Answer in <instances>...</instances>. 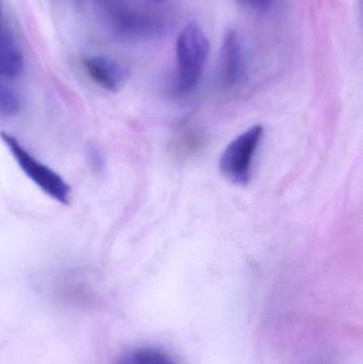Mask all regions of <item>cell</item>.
Here are the masks:
<instances>
[{"mask_svg":"<svg viewBox=\"0 0 363 364\" xmlns=\"http://www.w3.org/2000/svg\"><path fill=\"white\" fill-rule=\"evenodd\" d=\"M209 49L208 38L197 23H188L181 30L176 43L178 93H190L197 87L206 66Z\"/></svg>","mask_w":363,"mask_h":364,"instance_id":"1","label":"cell"},{"mask_svg":"<svg viewBox=\"0 0 363 364\" xmlns=\"http://www.w3.org/2000/svg\"><path fill=\"white\" fill-rule=\"evenodd\" d=\"M0 139L23 174L40 191L62 205L70 201V186L55 171L36 159L29 151L11 134L1 132Z\"/></svg>","mask_w":363,"mask_h":364,"instance_id":"2","label":"cell"},{"mask_svg":"<svg viewBox=\"0 0 363 364\" xmlns=\"http://www.w3.org/2000/svg\"><path fill=\"white\" fill-rule=\"evenodd\" d=\"M262 125L251 126L230 142L220 159V172L232 183L245 186L251 182L256 151L264 138Z\"/></svg>","mask_w":363,"mask_h":364,"instance_id":"3","label":"cell"},{"mask_svg":"<svg viewBox=\"0 0 363 364\" xmlns=\"http://www.w3.org/2000/svg\"><path fill=\"white\" fill-rule=\"evenodd\" d=\"M115 33L126 38H142L159 31V21L136 10L125 0H96Z\"/></svg>","mask_w":363,"mask_h":364,"instance_id":"4","label":"cell"},{"mask_svg":"<svg viewBox=\"0 0 363 364\" xmlns=\"http://www.w3.org/2000/svg\"><path fill=\"white\" fill-rule=\"evenodd\" d=\"M83 66L90 78L106 91H121L128 79L129 72L125 66L104 55H87L82 59Z\"/></svg>","mask_w":363,"mask_h":364,"instance_id":"5","label":"cell"},{"mask_svg":"<svg viewBox=\"0 0 363 364\" xmlns=\"http://www.w3.org/2000/svg\"><path fill=\"white\" fill-rule=\"evenodd\" d=\"M245 61L240 38L229 29L224 36L221 55V76L226 87H234L244 78Z\"/></svg>","mask_w":363,"mask_h":364,"instance_id":"6","label":"cell"},{"mask_svg":"<svg viewBox=\"0 0 363 364\" xmlns=\"http://www.w3.org/2000/svg\"><path fill=\"white\" fill-rule=\"evenodd\" d=\"M23 70V57L11 32L2 23L0 11V80H14Z\"/></svg>","mask_w":363,"mask_h":364,"instance_id":"7","label":"cell"},{"mask_svg":"<svg viewBox=\"0 0 363 364\" xmlns=\"http://www.w3.org/2000/svg\"><path fill=\"white\" fill-rule=\"evenodd\" d=\"M121 364H176L168 355L153 348H143L130 353L121 359Z\"/></svg>","mask_w":363,"mask_h":364,"instance_id":"8","label":"cell"},{"mask_svg":"<svg viewBox=\"0 0 363 364\" xmlns=\"http://www.w3.org/2000/svg\"><path fill=\"white\" fill-rule=\"evenodd\" d=\"M21 102L16 92L6 81H0V115L13 117L19 111Z\"/></svg>","mask_w":363,"mask_h":364,"instance_id":"9","label":"cell"},{"mask_svg":"<svg viewBox=\"0 0 363 364\" xmlns=\"http://www.w3.org/2000/svg\"><path fill=\"white\" fill-rule=\"evenodd\" d=\"M243 4L257 12H266L272 6L273 0H242Z\"/></svg>","mask_w":363,"mask_h":364,"instance_id":"10","label":"cell"},{"mask_svg":"<svg viewBox=\"0 0 363 364\" xmlns=\"http://www.w3.org/2000/svg\"><path fill=\"white\" fill-rule=\"evenodd\" d=\"M156 1H162V0H156Z\"/></svg>","mask_w":363,"mask_h":364,"instance_id":"11","label":"cell"}]
</instances>
